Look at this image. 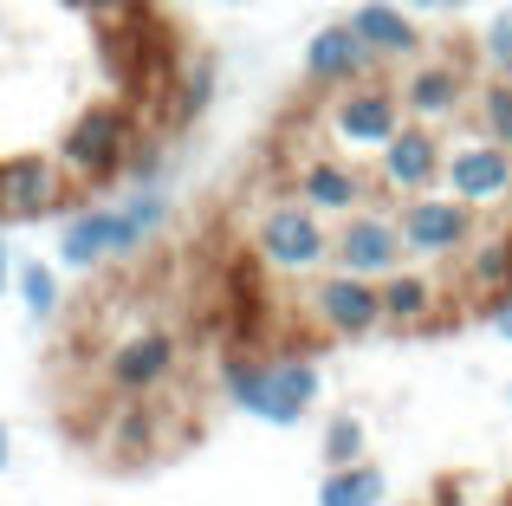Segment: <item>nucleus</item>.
Returning a JSON list of instances; mask_svg holds the SVG:
<instances>
[{
    "mask_svg": "<svg viewBox=\"0 0 512 506\" xmlns=\"http://www.w3.org/2000/svg\"><path fill=\"white\" fill-rule=\"evenodd\" d=\"M305 318H312L325 338H344V344H363V338H376V331H389L376 279L338 273V266H325V273L305 286Z\"/></svg>",
    "mask_w": 512,
    "mask_h": 506,
    "instance_id": "nucleus-8",
    "label": "nucleus"
},
{
    "mask_svg": "<svg viewBox=\"0 0 512 506\" xmlns=\"http://www.w3.org/2000/svg\"><path fill=\"white\" fill-rule=\"evenodd\" d=\"M376 292H383L389 331H435L454 312V286L441 273H428V266H396V273L376 279Z\"/></svg>",
    "mask_w": 512,
    "mask_h": 506,
    "instance_id": "nucleus-15",
    "label": "nucleus"
},
{
    "mask_svg": "<svg viewBox=\"0 0 512 506\" xmlns=\"http://www.w3.org/2000/svg\"><path fill=\"white\" fill-rule=\"evenodd\" d=\"M318 455H325V468H357V461H370V429H363V416H350V409L331 416Z\"/></svg>",
    "mask_w": 512,
    "mask_h": 506,
    "instance_id": "nucleus-23",
    "label": "nucleus"
},
{
    "mask_svg": "<svg viewBox=\"0 0 512 506\" xmlns=\"http://www.w3.org/2000/svg\"><path fill=\"white\" fill-rule=\"evenodd\" d=\"M487 59H493V78H512V7L487 26Z\"/></svg>",
    "mask_w": 512,
    "mask_h": 506,
    "instance_id": "nucleus-25",
    "label": "nucleus"
},
{
    "mask_svg": "<svg viewBox=\"0 0 512 506\" xmlns=\"http://www.w3.org/2000/svg\"><path fill=\"white\" fill-rule=\"evenodd\" d=\"M396 98H402V117H409V124H428V130H441V124H454L461 111H474V85H467V72L454 59L409 65L402 85H396Z\"/></svg>",
    "mask_w": 512,
    "mask_h": 506,
    "instance_id": "nucleus-14",
    "label": "nucleus"
},
{
    "mask_svg": "<svg viewBox=\"0 0 512 506\" xmlns=\"http://www.w3.org/2000/svg\"><path fill=\"white\" fill-rule=\"evenodd\" d=\"M500 506H512V500H500Z\"/></svg>",
    "mask_w": 512,
    "mask_h": 506,
    "instance_id": "nucleus-33",
    "label": "nucleus"
},
{
    "mask_svg": "<svg viewBox=\"0 0 512 506\" xmlns=\"http://www.w3.org/2000/svg\"><path fill=\"white\" fill-rule=\"evenodd\" d=\"M441 7H474V0H441Z\"/></svg>",
    "mask_w": 512,
    "mask_h": 506,
    "instance_id": "nucleus-31",
    "label": "nucleus"
},
{
    "mask_svg": "<svg viewBox=\"0 0 512 506\" xmlns=\"http://www.w3.org/2000/svg\"><path fill=\"white\" fill-rule=\"evenodd\" d=\"M402 7H441V0H402Z\"/></svg>",
    "mask_w": 512,
    "mask_h": 506,
    "instance_id": "nucleus-30",
    "label": "nucleus"
},
{
    "mask_svg": "<svg viewBox=\"0 0 512 506\" xmlns=\"http://www.w3.org/2000/svg\"><path fill=\"white\" fill-rule=\"evenodd\" d=\"M13 292H20V305H26L33 325H52L59 305H65V279H59L52 260H13Z\"/></svg>",
    "mask_w": 512,
    "mask_h": 506,
    "instance_id": "nucleus-19",
    "label": "nucleus"
},
{
    "mask_svg": "<svg viewBox=\"0 0 512 506\" xmlns=\"http://www.w3.org/2000/svg\"><path fill=\"white\" fill-rule=\"evenodd\" d=\"M331 266H338V273H357V279H383V273H396V266H409L396 215H389L383 202L344 215L338 228H331Z\"/></svg>",
    "mask_w": 512,
    "mask_h": 506,
    "instance_id": "nucleus-11",
    "label": "nucleus"
},
{
    "mask_svg": "<svg viewBox=\"0 0 512 506\" xmlns=\"http://www.w3.org/2000/svg\"><path fill=\"white\" fill-rule=\"evenodd\" d=\"M474 130L512 150V78H480L474 85Z\"/></svg>",
    "mask_w": 512,
    "mask_h": 506,
    "instance_id": "nucleus-22",
    "label": "nucleus"
},
{
    "mask_svg": "<svg viewBox=\"0 0 512 506\" xmlns=\"http://www.w3.org/2000/svg\"><path fill=\"white\" fill-rule=\"evenodd\" d=\"M461 292L480 312L512 292V228H480L474 234V247L461 253Z\"/></svg>",
    "mask_w": 512,
    "mask_h": 506,
    "instance_id": "nucleus-18",
    "label": "nucleus"
},
{
    "mask_svg": "<svg viewBox=\"0 0 512 506\" xmlns=\"http://www.w3.org/2000/svg\"><path fill=\"white\" fill-rule=\"evenodd\" d=\"M441 163H448V137L428 124H402L376 156V189L396 195V202L402 195H428L441 189Z\"/></svg>",
    "mask_w": 512,
    "mask_h": 506,
    "instance_id": "nucleus-13",
    "label": "nucleus"
},
{
    "mask_svg": "<svg viewBox=\"0 0 512 506\" xmlns=\"http://www.w3.org/2000/svg\"><path fill=\"white\" fill-rule=\"evenodd\" d=\"M72 202V176L59 156H7L0 163V221H52Z\"/></svg>",
    "mask_w": 512,
    "mask_h": 506,
    "instance_id": "nucleus-12",
    "label": "nucleus"
},
{
    "mask_svg": "<svg viewBox=\"0 0 512 506\" xmlns=\"http://www.w3.org/2000/svg\"><path fill=\"white\" fill-rule=\"evenodd\" d=\"M7 461H13V435H7V422H0V474H7Z\"/></svg>",
    "mask_w": 512,
    "mask_h": 506,
    "instance_id": "nucleus-29",
    "label": "nucleus"
},
{
    "mask_svg": "<svg viewBox=\"0 0 512 506\" xmlns=\"http://www.w3.org/2000/svg\"><path fill=\"white\" fill-rule=\"evenodd\" d=\"M487 325H493V338H506V344H512V292L487 305Z\"/></svg>",
    "mask_w": 512,
    "mask_h": 506,
    "instance_id": "nucleus-27",
    "label": "nucleus"
},
{
    "mask_svg": "<svg viewBox=\"0 0 512 506\" xmlns=\"http://www.w3.org/2000/svg\"><path fill=\"white\" fill-rule=\"evenodd\" d=\"M137 117L124 111V104H85V111L65 124L59 137V169L78 182V189H104V182H117L130 169V156H137Z\"/></svg>",
    "mask_w": 512,
    "mask_h": 506,
    "instance_id": "nucleus-3",
    "label": "nucleus"
},
{
    "mask_svg": "<svg viewBox=\"0 0 512 506\" xmlns=\"http://www.w3.org/2000/svg\"><path fill=\"white\" fill-rule=\"evenodd\" d=\"M292 202H305L325 221H344L357 208H376L383 189H376V169L350 163L338 150H318V156H299V169H292Z\"/></svg>",
    "mask_w": 512,
    "mask_h": 506,
    "instance_id": "nucleus-9",
    "label": "nucleus"
},
{
    "mask_svg": "<svg viewBox=\"0 0 512 506\" xmlns=\"http://www.w3.org/2000/svg\"><path fill=\"white\" fill-rule=\"evenodd\" d=\"M169 195L163 189H124L117 202H91L72 208L59 221V266L65 273H98V266L137 260L156 234L169 228Z\"/></svg>",
    "mask_w": 512,
    "mask_h": 506,
    "instance_id": "nucleus-1",
    "label": "nucleus"
},
{
    "mask_svg": "<svg viewBox=\"0 0 512 506\" xmlns=\"http://www.w3.org/2000/svg\"><path fill=\"white\" fill-rule=\"evenodd\" d=\"M13 292V253H7V241H0V299Z\"/></svg>",
    "mask_w": 512,
    "mask_h": 506,
    "instance_id": "nucleus-28",
    "label": "nucleus"
},
{
    "mask_svg": "<svg viewBox=\"0 0 512 506\" xmlns=\"http://www.w3.org/2000/svg\"><path fill=\"white\" fill-rule=\"evenodd\" d=\"M350 33L370 46L376 65H402L422 52V26L402 13V0H357L350 7Z\"/></svg>",
    "mask_w": 512,
    "mask_h": 506,
    "instance_id": "nucleus-17",
    "label": "nucleus"
},
{
    "mask_svg": "<svg viewBox=\"0 0 512 506\" xmlns=\"http://www.w3.org/2000/svg\"><path fill=\"white\" fill-rule=\"evenodd\" d=\"M253 260L266 266L273 279H318L331 266V221L312 215L305 202H266L247 228Z\"/></svg>",
    "mask_w": 512,
    "mask_h": 506,
    "instance_id": "nucleus-4",
    "label": "nucleus"
},
{
    "mask_svg": "<svg viewBox=\"0 0 512 506\" xmlns=\"http://www.w3.org/2000/svg\"><path fill=\"white\" fill-rule=\"evenodd\" d=\"M221 390L227 403L240 409V416L266 422V429H299L305 416L318 409V396H325V377H318L312 357H227L221 370Z\"/></svg>",
    "mask_w": 512,
    "mask_h": 506,
    "instance_id": "nucleus-2",
    "label": "nucleus"
},
{
    "mask_svg": "<svg viewBox=\"0 0 512 506\" xmlns=\"http://www.w3.org/2000/svg\"><path fill=\"white\" fill-rule=\"evenodd\" d=\"M175 370H182L175 331L169 325H137L130 338L111 344V357H104V390H111L117 403H150V396H163L175 383Z\"/></svg>",
    "mask_w": 512,
    "mask_h": 506,
    "instance_id": "nucleus-7",
    "label": "nucleus"
},
{
    "mask_svg": "<svg viewBox=\"0 0 512 506\" xmlns=\"http://www.w3.org/2000/svg\"><path fill=\"white\" fill-rule=\"evenodd\" d=\"M396 234H402V253L409 260H461L467 247H474V234H480V221H474V208H461L448 189H428V195H402L396 208Z\"/></svg>",
    "mask_w": 512,
    "mask_h": 506,
    "instance_id": "nucleus-6",
    "label": "nucleus"
},
{
    "mask_svg": "<svg viewBox=\"0 0 512 506\" xmlns=\"http://www.w3.org/2000/svg\"><path fill=\"white\" fill-rule=\"evenodd\" d=\"M325 143L338 156H383V143L396 137L409 117H402V98H396V85H383V78H357V85H344V91H331V104H325Z\"/></svg>",
    "mask_w": 512,
    "mask_h": 506,
    "instance_id": "nucleus-5",
    "label": "nucleus"
},
{
    "mask_svg": "<svg viewBox=\"0 0 512 506\" xmlns=\"http://www.w3.org/2000/svg\"><path fill=\"white\" fill-rule=\"evenodd\" d=\"M370 72H376V59H370V46L350 33V20H331L305 39V85L312 91H344Z\"/></svg>",
    "mask_w": 512,
    "mask_h": 506,
    "instance_id": "nucleus-16",
    "label": "nucleus"
},
{
    "mask_svg": "<svg viewBox=\"0 0 512 506\" xmlns=\"http://www.w3.org/2000/svg\"><path fill=\"white\" fill-rule=\"evenodd\" d=\"M506 215H512V202H506Z\"/></svg>",
    "mask_w": 512,
    "mask_h": 506,
    "instance_id": "nucleus-32",
    "label": "nucleus"
},
{
    "mask_svg": "<svg viewBox=\"0 0 512 506\" xmlns=\"http://www.w3.org/2000/svg\"><path fill=\"white\" fill-rule=\"evenodd\" d=\"M78 13H85V20H98V26H124L130 13L143 7V0H72Z\"/></svg>",
    "mask_w": 512,
    "mask_h": 506,
    "instance_id": "nucleus-26",
    "label": "nucleus"
},
{
    "mask_svg": "<svg viewBox=\"0 0 512 506\" xmlns=\"http://www.w3.org/2000/svg\"><path fill=\"white\" fill-rule=\"evenodd\" d=\"M156 429H163V416H156V396H150V403H124L104 435H111L117 461H143V455H156Z\"/></svg>",
    "mask_w": 512,
    "mask_h": 506,
    "instance_id": "nucleus-21",
    "label": "nucleus"
},
{
    "mask_svg": "<svg viewBox=\"0 0 512 506\" xmlns=\"http://www.w3.org/2000/svg\"><path fill=\"white\" fill-rule=\"evenodd\" d=\"M389 500V481L376 461H357V468H325L318 481V506H383Z\"/></svg>",
    "mask_w": 512,
    "mask_h": 506,
    "instance_id": "nucleus-20",
    "label": "nucleus"
},
{
    "mask_svg": "<svg viewBox=\"0 0 512 506\" xmlns=\"http://www.w3.org/2000/svg\"><path fill=\"white\" fill-rule=\"evenodd\" d=\"M208 104H214V65L208 59L182 65V78H175V124H195Z\"/></svg>",
    "mask_w": 512,
    "mask_h": 506,
    "instance_id": "nucleus-24",
    "label": "nucleus"
},
{
    "mask_svg": "<svg viewBox=\"0 0 512 506\" xmlns=\"http://www.w3.org/2000/svg\"><path fill=\"white\" fill-rule=\"evenodd\" d=\"M441 189L461 208H506L512 202V150H500L493 137L467 130V137L448 143V163H441Z\"/></svg>",
    "mask_w": 512,
    "mask_h": 506,
    "instance_id": "nucleus-10",
    "label": "nucleus"
}]
</instances>
